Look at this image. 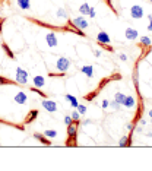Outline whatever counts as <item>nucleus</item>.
Wrapping results in <instances>:
<instances>
[{
  "label": "nucleus",
  "mask_w": 152,
  "mask_h": 171,
  "mask_svg": "<svg viewBox=\"0 0 152 171\" xmlns=\"http://www.w3.org/2000/svg\"><path fill=\"white\" fill-rule=\"evenodd\" d=\"M13 82H10L9 79H4L3 76H0V85H12Z\"/></svg>",
  "instance_id": "nucleus-28"
},
{
  "label": "nucleus",
  "mask_w": 152,
  "mask_h": 171,
  "mask_svg": "<svg viewBox=\"0 0 152 171\" xmlns=\"http://www.w3.org/2000/svg\"><path fill=\"white\" fill-rule=\"evenodd\" d=\"M76 110H77V111H79V114H80V116H82V114H85V113H86V107H85V105H82V104H79V105H77V107H76Z\"/></svg>",
  "instance_id": "nucleus-26"
},
{
  "label": "nucleus",
  "mask_w": 152,
  "mask_h": 171,
  "mask_svg": "<svg viewBox=\"0 0 152 171\" xmlns=\"http://www.w3.org/2000/svg\"><path fill=\"white\" fill-rule=\"evenodd\" d=\"M94 54H95V57H100V56H101V51L95 50V51H94Z\"/></svg>",
  "instance_id": "nucleus-35"
},
{
  "label": "nucleus",
  "mask_w": 152,
  "mask_h": 171,
  "mask_svg": "<svg viewBox=\"0 0 152 171\" xmlns=\"http://www.w3.org/2000/svg\"><path fill=\"white\" fill-rule=\"evenodd\" d=\"M77 124H79V122L77 123H72V124H69L67 126V137L69 139H76V136H77Z\"/></svg>",
  "instance_id": "nucleus-7"
},
{
  "label": "nucleus",
  "mask_w": 152,
  "mask_h": 171,
  "mask_svg": "<svg viewBox=\"0 0 152 171\" xmlns=\"http://www.w3.org/2000/svg\"><path fill=\"white\" fill-rule=\"evenodd\" d=\"M91 123H92L91 120H85V122H83V124H91Z\"/></svg>",
  "instance_id": "nucleus-36"
},
{
  "label": "nucleus",
  "mask_w": 152,
  "mask_h": 171,
  "mask_svg": "<svg viewBox=\"0 0 152 171\" xmlns=\"http://www.w3.org/2000/svg\"><path fill=\"white\" fill-rule=\"evenodd\" d=\"M114 99H115V101H117L120 105H123V102H124V99H126V95H124L123 92H115Z\"/></svg>",
  "instance_id": "nucleus-19"
},
{
  "label": "nucleus",
  "mask_w": 152,
  "mask_h": 171,
  "mask_svg": "<svg viewBox=\"0 0 152 171\" xmlns=\"http://www.w3.org/2000/svg\"><path fill=\"white\" fill-rule=\"evenodd\" d=\"M32 84H34V86H35V88H42V86L45 85V79H44L42 76H34Z\"/></svg>",
  "instance_id": "nucleus-16"
},
{
  "label": "nucleus",
  "mask_w": 152,
  "mask_h": 171,
  "mask_svg": "<svg viewBox=\"0 0 152 171\" xmlns=\"http://www.w3.org/2000/svg\"><path fill=\"white\" fill-rule=\"evenodd\" d=\"M148 18H149V25H148V29L152 32V15H149Z\"/></svg>",
  "instance_id": "nucleus-34"
},
{
  "label": "nucleus",
  "mask_w": 152,
  "mask_h": 171,
  "mask_svg": "<svg viewBox=\"0 0 152 171\" xmlns=\"http://www.w3.org/2000/svg\"><path fill=\"white\" fill-rule=\"evenodd\" d=\"M70 64H72V62H70L67 57H59L57 62H56V69L60 70V72H65V73H66V72L69 70Z\"/></svg>",
  "instance_id": "nucleus-1"
},
{
  "label": "nucleus",
  "mask_w": 152,
  "mask_h": 171,
  "mask_svg": "<svg viewBox=\"0 0 152 171\" xmlns=\"http://www.w3.org/2000/svg\"><path fill=\"white\" fill-rule=\"evenodd\" d=\"M89 10H91V6H89L88 3H82V4L79 6V12H80L82 16H88V15H89Z\"/></svg>",
  "instance_id": "nucleus-17"
},
{
  "label": "nucleus",
  "mask_w": 152,
  "mask_h": 171,
  "mask_svg": "<svg viewBox=\"0 0 152 171\" xmlns=\"http://www.w3.org/2000/svg\"><path fill=\"white\" fill-rule=\"evenodd\" d=\"M97 40H98V43L103 44V45H108V44L111 43V38H110V37H108V34H107V32H104V31H100V32H98Z\"/></svg>",
  "instance_id": "nucleus-6"
},
{
  "label": "nucleus",
  "mask_w": 152,
  "mask_h": 171,
  "mask_svg": "<svg viewBox=\"0 0 152 171\" xmlns=\"http://www.w3.org/2000/svg\"><path fill=\"white\" fill-rule=\"evenodd\" d=\"M16 3H18L19 9H22V10H29L31 9V1L29 0H16Z\"/></svg>",
  "instance_id": "nucleus-14"
},
{
  "label": "nucleus",
  "mask_w": 152,
  "mask_h": 171,
  "mask_svg": "<svg viewBox=\"0 0 152 171\" xmlns=\"http://www.w3.org/2000/svg\"><path fill=\"white\" fill-rule=\"evenodd\" d=\"M37 117H38V111H37V110H31V111L28 113L27 119H25V123H27V124H28V123H32Z\"/></svg>",
  "instance_id": "nucleus-15"
},
{
  "label": "nucleus",
  "mask_w": 152,
  "mask_h": 171,
  "mask_svg": "<svg viewBox=\"0 0 152 171\" xmlns=\"http://www.w3.org/2000/svg\"><path fill=\"white\" fill-rule=\"evenodd\" d=\"M123 105H124L126 108H133V107L136 105V99H135L132 95H126V99H124Z\"/></svg>",
  "instance_id": "nucleus-12"
},
{
  "label": "nucleus",
  "mask_w": 152,
  "mask_h": 171,
  "mask_svg": "<svg viewBox=\"0 0 152 171\" xmlns=\"http://www.w3.org/2000/svg\"><path fill=\"white\" fill-rule=\"evenodd\" d=\"M34 137L37 139L38 142H41V143H44V145H47V146H48V145H51V142H50L48 139H45V137H44V135H39V133H35V135H34Z\"/></svg>",
  "instance_id": "nucleus-18"
},
{
  "label": "nucleus",
  "mask_w": 152,
  "mask_h": 171,
  "mask_svg": "<svg viewBox=\"0 0 152 171\" xmlns=\"http://www.w3.org/2000/svg\"><path fill=\"white\" fill-rule=\"evenodd\" d=\"M110 107H111V110H114V111H118V110H120V104H118L115 99H113V101L110 102Z\"/></svg>",
  "instance_id": "nucleus-25"
},
{
  "label": "nucleus",
  "mask_w": 152,
  "mask_h": 171,
  "mask_svg": "<svg viewBox=\"0 0 152 171\" xmlns=\"http://www.w3.org/2000/svg\"><path fill=\"white\" fill-rule=\"evenodd\" d=\"M1 25H3V19H0V31H1Z\"/></svg>",
  "instance_id": "nucleus-37"
},
{
  "label": "nucleus",
  "mask_w": 152,
  "mask_h": 171,
  "mask_svg": "<svg viewBox=\"0 0 152 171\" xmlns=\"http://www.w3.org/2000/svg\"><path fill=\"white\" fill-rule=\"evenodd\" d=\"M28 101V95L24 92V91H19L16 95H15V102H18V104H25Z\"/></svg>",
  "instance_id": "nucleus-10"
},
{
  "label": "nucleus",
  "mask_w": 152,
  "mask_h": 171,
  "mask_svg": "<svg viewBox=\"0 0 152 171\" xmlns=\"http://www.w3.org/2000/svg\"><path fill=\"white\" fill-rule=\"evenodd\" d=\"M65 123L69 126V124H72L73 123V120H72V117L70 116H65Z\"/></svg>",
  "instance_id": "nucleus-30"
},
{
  "label": "nucleus",
  "mask_w": 152,
  "mask_h": 171,
  "mask_svg": "<svg viewBox=\"0 0 152 171\" xmlns=\"http://www.w3.org/2000/svg\"><path fill=\"white\" fill-rule=\"evenodd\" d=\"M65 98H66V99H67V101L70 102V105H72V108H76V107L79 105V102H77V99H76L75 97H72V95H69V94H67V95H66Z\"/></svg>",
  "instance_id": "nucleus-20"
},
{
  "label": "nucleus",
  "mask_w": 152,
  "mask_h": 171,
  "mask_svg": "<svg viewBox=\"0 0 152 171\" xmlns=\"http://www.w3.org/2000/svg\"><path fill=\"white\" fill-rule=\"evenodd\" d=\"M41 105L44 107V110H47L48 113H56L57 111V104L53 99H42Z\"/></svg>",
  "instance_id": "nucleus-5"
},
{
  "label": "nucleus",
  "mask_w": 152,
  "mask_h": 171,
  "mask_svg": "<svg viewBox=\"0 0 152 171\" xmlns=\"http://www.w3.org/2000/svg\"><path fill=\"white\" fill-rule=\"evenodd\" d=\"M27 82H28V72L24 70L22 67H16V84L27 85Z\"/></svg>",
  "instance_id": "nucleus-3"
},
{
  "label": "nucleus",
  "mask_w": 152,
  "mask_h": 171,
  "mask_svg": "<svg viewBox=\"0 0 152 171\" xmlns=\"http://www.w3.org/2000/svg\"><path fill=\"white\" fill-rule=\"evenodd\" d=\"M1 47H3V50H4V53H6V54H7V56H9L10 59H15V54L12 53V50H10V48H9V47H7L6 44H1Z\"/></svg>",
  "instance_id": "nucleus-22"
},
{
  "label": "nucleus",
  "mask_w": 152,
  "mask_h": 171,
  "mask_svg": "<svg viewBox=\"0 0 152 171\" xmlns=\"http://www.w3.org/2000/svg\"><path fill=\"white\" fill-rule=\"evenodd\" d=\"M44 136H47V137H50V139H54V137H57V132L56 130H45L44 132Z\"/></svg>",
  "instance_id": "nucleus-21"
},
{
  "label": "nucleus",
  "mask_w": 152,
  "mask_h": 171,
  "mask_svg": "<svg viewBox=\"0 0 152 171\" xmlns=\"http://www.w3.org/2000/svg\"><path fill=\"white\" fill-rule=\"evenodd\" d=\"M118 146H121V148H124V146H132V135L123 136V137L120 139V142H118Z\"/></svg>",
  "instance_id": "nucleus-13"
},
{
  "label": "nucleus",
  "mask_w": 152,
  "mask_h": 171,
  "mask_svg": "<svg viewBox=\"0 0 152 171\" xmlns=\"http://www.w3.org/2000/svg\"><path fill=\"white\" fill-rule=\"evenodd\" d=\"M101 107H103L104 110H105V108H108V107H110V101H108V99H104V101H103V104H101Z\"/></svg>",
  "instance_id": "nucleus-31"
},
{
  "label": "nucleus",
  "mask_w": 152,
  "mask_h": 171,
  "mask_svg": "<svg viewBox=\"0 0 152 171\" xmlns=\"http://www.w3.org/2000/svg\"><path fill=\"white\" fill-rule=\"evenodd\" d=\"M149 1H151V3H152V0H149Z\"/></svg>",
  "instance_id": "nucleus-38"
},
{
  "label": "nucleus",
  "mask_w": 152,
  "mask_h": 171,
  "mask_svg": "<svg viewBox=\"0 0 152 171\" xmlns=\"http://www.w3.org/2000/svg\"><path fill=\"white\" fill-rule=\"evenodd\" d=\"M143 15H145V12H143L142 6L135 4V6H132V7H130V16H132L133 19H142V18H143Z\"/></svg>",
  "instance_id": "nucleus-4"
},
{
  "label": "nucleus",
  "mask_w": 152,
  "mask_h": 171,
  "mask_svg": "<svg viewBox=\"0 0 152 171\" xmlns=\"http://www.w3.org/2000/svg\"><path fill=\"white\" fill-rule=\"evenodd\" d=\"M95 15H97V13H95V10L91 7V10H89V15H88V16H89V18H95Z\"/></svg>",
  "instance_id": "nucleus-33"
},
{
  "label": "nucleus",
  "mask_w": 152,
  "mask_h": 171,
  "mask_svg": "<svg viewBox=\"0 0 152 171\" xmlns=\"http://www.w3.org/2000/svg\"><path fill=\"white\" fill-rule=\"evenodd\" d=\"M118 59L123 60V62H126V60H127V56H126L124 53H120V54H118Z\"/></svg>",
  "instance_id": "nucleus-32"
},
{
  "label": "nucleus",
  "mask_w": 152,
  "mask_h": 171,
  "mask_svg": "<svg viewBox=\"0 0 152 171\" xmlns=\"http://www.w3.org/2000/svg\"><path fill=\"white\" fill-rule=\"evenodd\" d=\"M70 24L75 26V32L76 29H85V28H88V25H89V22L83 18V16H77V18H75V19H72L70 21Z\"/></svg>",
  "instance_id": "nucleus-2"
},
{
  "label": "nucleus",
  "mask_w": 152,
  "mask_h": 171,
  "mask_svg": "<svg viewBox=\"0 0 152 171\" xmlns=\"http://www.w3.org/2000/svg\"><path fill=\"white\" fill-rule=\"evenodd\" d=\"M138 31L135 29V28H127L126 29V32H124V37L127 38V40H130V41H135L136 38H138Z\"/></svg>",
  "instance_id": "nucleus-9"
},
{
  "label": "nucleus",
  "mask_w": 152,
  "mask_h": 171,
  "mask_svg": "<svg viewBox=\"0 0 152 171\" xmlns=\"http://www.w3.org/2000/svg\"><path fill=\"white\" fill-rule=\"evenodd\" d=\"M56 15H57V18H65V19L67 18V12H66L65 9H62V7L57 9V13H56Z\"/></svg>",
  "instance_id": "nucleus-23"
},
{
  "label": "nucleus",
  "mask_w": 152,
  "mask_h": 171,
  "mask_svg": "<svg viewBox=\"0 0 152 171\" xmlns=\"http://www.w3.org/2000/svg\"><path fill=\"white\" fill-rule=\"evenodd\" d=\"M141 44H143V45H151V38H149V37H142V38H141Z\"/></svg>",
  "instance_id": "nucleus-27"
},
{
  "label": "nucleus",
  "mask_w": 152,
  "mask_h": 171,
  "mask_svg": "<svg viewBox=\"0 0 152 171\" xmlns=\"http://www.w3.org/2000/svg\"><path fill=\"white\" fill-rule=\"evenodd\" d=\"M98 94V91L97 92H94V94H91V95H85V99H88V101H92L94 98H95V95Z\"/></svg>",
  "instance_id": "nucleus-29"
},
{
  "label": "nucleus",
  "mask_w": 152,
  "mask_h": 171,
  "mask_svg": "<svg viewBox=\"0 0 152 171\" xmlns=\"http://www.w3.org/2000/svg\"><path fill=\"white\" fill-rule=\"evenodd\" d=\"M45 41L48 44V47H57V44H59L57 37H56L54 32H48V34L45 35Z\"/></svg>",
  "instance_id": "nucleus-8"
},
{
  "label": "nucleus",
  "mask_w": 152,
  "mask_h": 171,
  "mask_svg": "<svg viewBox=\"0 0 152 171\" xmlns=\"http://www.w3.org/2000/svg\"><path fill=\"white\" fill-rule=\"evenodd\" d=\"M70 117H72V120H73V122H75V123H77V122H79V119H80V114H79V111H77V110H73V111H72V116H70Z\"/></svg>",
  "instance_id": "nucleus-24"
},
{
  "label": "nucleus",
  "mask_w": 152,
  "mask_h": 171,
  "mask_svg": "<svg viewBox=\"0 0 152 171\" xmlns=\"http://www.w3.org/2000/svg\"><path fill=\"white\" fill-rule=\"evenodd\" d=\"M80 72L83 75H86L88 78H94V67L91 64H86V66H82L80 67Z\"/></svg>",
  "instance_id": "nucleus-11"
}]
</instances>
